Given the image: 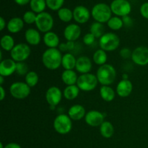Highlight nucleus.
I'll return each instance as SVG.
<instances>
[{
  "label": "nucleus",
  "mask_w": 148,
  "mask_h": 148,
  "mask_svg": "<svg viewBox=\"0 0 148 148\" xmlns=\"http://www.w3.org/2000/svg\"><path fill=\"white\" fill-rule=\"evenodd\" d=\"M123 23H124V25L127 26H130L132 24V20L131 17H129L128 15L125 16V17H122Z\"/></svg>",
  "instance_id": "nucleus-42"
},
{
  "label": "nucleus",
  "mask_w": 148,
  "mask_h": 148,
  "mask_svg": "<svg viewBox=\"0 0 148 148\" xmlns=\"http://www.w3.org/2000/svg\"><path fill=\"white\" fill-rule=\"evenodd\" d=\"M119 44V37L114 33H105L99 40L101 49H103L105 51H113L118 49Z\"/></svg>",
  "instance_id": "nucleus-4"
},
{
  "label": "nucleus",
  "mask_w": 148,
  "mask_h": 148,
  "mask_svg": "<svg viewBox=\"0 0 148 148\" xmlns=\"http://www.w3.org/2000/svg\"><path fill=\"white\" fill-rule=\"evenodd\" d=\"M100 132L104 138H110L114 133V128L113 124L109 121H104L100 126Z\"/></svg>",
  "instance_id": "nucleus-28"
},
{
  "label": "nucleus",
  "mask_w": 148,
  "mask_h": 148,
  "mask_svg": "<svg viewBox=\"0 0 148 148\" xmlns=\"http://www.w3.org/2000/svg\"><path fill=\"white\" fill-rule=\"evenodd\" d=\"M77 59L71 53H66L62 56V65L65 70H73L76 67Z\"/></svg>",
  "instance_id": "nucleus-23"
},
{
  "label": "nucleus",
  "mask_w": 148,
  "mask_h": 148,
  "mask_svg": "<svg viewBox=\"0 0 148 148\" xmlns=\"http://www.w3.org/2000/svg\"><path fill=\"white\" fill-rule=\"evenodd\" d=\"M10 92L15 99L23 100L30 95V88L25 82H16L10 85Z\"/></svg>",
  "instance_id": "nucleus-9"
},
{
  "label": "nucleus",
  "mask_w": 148,
  "mask_h": 148,
  "mask_svg": "<svg viewBox=\"0 0 148 148\" xmlns=\"http://www.w3.org/2000/svg\"><path fill=\"white\" fill-rule=\"evenodd\" d=\"M79 88H78L77 85H69V86H66L64 90V97L66 100L72 101L77 98V96L79 95Z\"/></svg>",
  "instance_id": "nucleus-26"
},
{
  "label": "nucleus",
  "mask_w": 148,
  "mask_h": 148,
  "mask_svg": "<svg viewBox=\"0 0 148 148\" xmlns=\"http://www.w3.org/2000/svg\"><path fill=\"white\" fill-rule=\"evenodd\" d=\"M0 148H4V147H3V144L2 143H0Z\"/></svg>",
  "instance_id": "nucleus-48"
},
{
  "label": "nucleus",
  "mask_w": 148,
  "mask_h": 148,
  "mask_svg": "<svg viewBox=\"0 0 148 148\" xmlns=\"http://www.w3.org/2000/svg\"><path fill=\"white\" fill-rule=\"evenodd\" d=\"M85 121L87 124L93 127L101 126L105 121L103 114L100 111L94 110L87 113L85 116Z\"/></svg>",
  "instance_id": "nucleus-14"
},
{
  "label": "nucleus",
  "mask_w": 148,
  "mask_h": 148,
  "mask_svg": "<svg viewBox=\"0 0 148 148\" xmlns=\"http://www.w3.org/2000/svg\"><path fill=\"white\" fill-rule=\"evenodd\" d=\"M14 38L10 35H5L1 39V47L6 51H11L14 47Z\"/></svg>",
  "instance_id": "nucleus-30"
},
{
  "label": "nucleus",
  "mask_w": 148,
  "mask_h": 148,
  "mask_svg": "<svg viewBox=\"0 0 148 148\" xmlns=\"http://www.w3.org/2000/svg\"><path fill=\"white\" fill-rule=\"evenodd\" d=\"M96 77L98 78V82L102 85H111L115 81L116 77V72L112 65L106 64L102 65L97 70Z\"/></svg>",
  "instance_id": "nucleus-2"
},
{
  "label": "nucleus",
  "mask_w": 148,
  "mask_h": 148,
  "mask_svg": "<svg viewBox=\"0 0 148 148\" xmlns=\"http://www.w3.org/2000/svg\"><path fill=\"white\" fill-rule=\"evenodd\" d=\"M78 77L73 70H64L62 74V80L65 85H74L77 84Z\"/></svg>",
  "instance_id": "nucleus-24"
},
{
  "label": "nucleus",
  "mask_w": 148,
  "mask_h": 148,
  "mask_svg": "<svg viewBox=\"0 0 148 148\" xmlns=\"http://www.w3.org/2000/svg\"><path fill=\"white\" fill-rule=\"evenodd\" d=\"M30 46L26 43H18L15 45L12 50L10 51V56L12 59L16 62H24L28 59L30 55Z\"/></svg>",
  "instance_id": "nucleus-7"
},
{
  "label": "nucleus",
  "mask_w": 148,
  "mask_h": 148,
  "mask_svg": "<svg viewBox=\"0 0 148 148\" xmlns=\"http://www.w3.org/2000/svg\"><path fill=\"white\" fill-rule=\"evenodd\" d=\"M28 66L24 62H17L16 65V73L20 76H26L28 73Z\"/></svg>",
  "instance_id": "nucleus-36"
},
{
  "label": "nucleus",
  "mask_w": 148,
  "mask_h": 148,
  "mask_svg": "<svg viewBox=\"0 0 148 148\" xmlns=\"http://www.w3.org/2000/svg\"><path fill=\"white\" fill-rule=\"evenodd\" d=\"M95 38H95L92 33H87V34H85V36H84L83 42L85 45H87V46H90V45L92 44V43L95 42Z\"/></svg>",
  "instance_id": "nucleus-38"
},
{
  "label": "nucleus",
  "mask_w": 148,
  "mask_h": 148,
  "mask_svg": "<svg viewBox=\"0 0 148 148\" xmlns=\"http://www.w3.org/2000/svg\"><path fill=\"white\" fill-rule=\"evenodd\" d=\"M98 78L96 75L90 73L82 74L78 77L77 85L79 90L85 92L93 90L98 85Z\"/></svg>",
  "instance_id": "nucleus-5"
},
{
  "label": "nucleus",
  "mask_w": 148,
  "mask_h": 148,
  "mask_svg": "<svg viewBox=\"0 0 148 148\" xmlns=\"http://www.w3.org/2000/svg\"><path fill=\"white\" fill-rule=\"evenodd\" d=\"M82 30L77 24H69L64 30V36L67 41L74 42L80 36Z\"/></svg>",
  "instance_id": "nucleus-15"
},
{
  "label": "nucleus",
  "mask_w": 148,
  "mask_h": 148,
  "mask_svg": "<svg viewBox=\"0 0 148 148\" xmlns=\"http://www.w3.org/2000/svg\"><path fill=\"white\" fill-rule=\"evenodd\" d=\"M60 51H67L74 49V42L68 41L66 43H62L59 46Z\"/></svg>",
  "instance_id": "nucleus-39"
},
{
  "label": "nucleus",
  "mask_w": 148,
  "mask_h": 148,
  "mask_svg": "<svg viewBox=\"0 0 148 148\" xmlns=\"http://www.w3.org/2000/svg\"><path fill=\"white\" fill-rule=\"evenodd\" d=\"M0 92H1V97H0V100H1V101H3V100L4 99V98H5L6 92L1 85L0 86Z\"/></svg>",
  "instance_id": "nucleus-46"
},
{
  "label": "nucleus",
  "mask_w": 148,
  "mask_h": 148,
  "mask_svg": "<svg viewBox=\"0 0 148 148\" xmlns=\"http://www.w3.org/2000/svg\"><path fill=\"white\" fill-rule=\"evenodd\" d=\"M140 14L144 18L148 20V2H145L140 7Z\"/></svg>",
  "instance_id": "nucleus-40"
},
{
  "label": "nucleus",
  "mask_w": 148,
  "mask_h": 148,
  "mask_svg": "<svg viewBox=\"0 0 148 148\" xmlns=\"http://www.w3.org/2000/svg\"><path fill=\"white\" fill-rule=\"evenodd\" d=\"M58 17L62 22L69 23L73 18V11L66 7L61 8L58 11Z\"/></svg>",
  "instance_id": "nucleus-32"
},
{
  "label": "nucleus",
  "mask_w": 148,
  "mask_h": 148,
  "mask_svg": "<svg viewBox=\"0 0 148 148\" xmlns=\"http://www.w3.org/2000/svg\"><path fill=\"white\" fill-rule=\"evenodd\" d=\"M30 6L32 11L37 14H40L43 12L47 5L46 0H30Z\"/></svg>",
  "instance_id": "nucleus-29"
},
{
  "label": "nucleus",
  "mask_w": 148,
  "mask_h": 148,
  "mask_svg": "<svg viewBox=\"0 0 148 148\" xmlns=\"http://www.w3.org/2000/svg\"><path fill=\"white\" fill-rule=\"evenodd\" d=\"M132 52H131L130 49H127V48L121 49L120 51V55L124 59H129V58L132 57Z\"/></svg>",
  "instance_id": "nucleus-41"
},
{
  "label": "nucleus",
  "mask_w": 148,
  "mask_h": 148,
  "mask_svg": "<svg viewBox=\"0 0 148 148\" xmlns=\"http://www.w3.org/2000/svg\"><path fill=\"white\" fill-rule=\"evenodd\" d=\"M4 77L1 76V75H0V85H2L3 82H4Z\"/></svg>",
  "instance_id": "nucleus-47"
},
{
  "label": "nucleus",
  "mask_w": 148,
  "mask_h": 148,
  "mask_svg": "<svg viewBox=\"0 0 148 148\" xmlns=\"http://www.w3.org/2000/svg\"><path fill=\"white\" fill-rule=\"evenodd\" d=\"M111 10L112 13L117 17H125L129 15L132 10V6L127 0H114L111 2Z\"/></svg>",
  "instance_id": "nucleus-10"
},
{
  "label": "nucleus",
  "mask_w": 148,
  "mask_h": 148,
  "mask_svg": "<svg viewBox=\"0 0 148 148\" xmlns=\"http://www.w3.org/2000/svg\"><path fill=\"white\" fill-rule=\"evenodd\" d=\"M53 128L59 134H68L70 132L72 128V119L66 114H59L53 121Z\"/></svg>",
  "instance_id": "nucleus-6"
},
{
  "label": "nucleus",
  "mask_w": 148,
  "mask_h": 148,
  "mask_svg": "<svg viewBox=\"0 0 148 148\" xmlns=\"http://www.w3.org/2000/svg\"><path fill=\"white\" fill-rule=\"evenodd\" d=\"M17 62L12 59H6L0 63V75L3 77L11 76L16 72Z\"/></svg>",
  "instance_id": "nucleus-16"
},
{
  "label": "nucleus",
  "mask_w": 148,
  "mask_h": 148,
  "mask_svg": "<svg viewBox=\"0 0 148 148\" xmlns=\"http://www.w3.org/2000/svg\"><path fill=\"white\" fill-rule=\"evenodd\" d=\"M43 42L49 49H56L59 46V38L54 32H48L43 36Z\"/></svg>",
  "instance_id": "nucleus-22"
},
{
  "label": "nucleus",
  "mask_w": 148,
  "mask_h": 148,
  "mask_svg": "<svg viewBox=\"0 0 148 148\" xmlns=\"http://www.w3.org/2000/svg\"><path fill=\"white\" fill-rule=\"evenodd\" d=\"M133 85L130 80L124 79L120 81L116 87V93L121 98H126L132 93Z\"/></svg>",
  "instance_id": "nucleus-17"
},
{
  "label": "nucleus",
  "mask_w": 148,
  "mask_h": 148,
  "mask_svg": "<svg viewBox=\"0 0 148 148\" xmlns=\"http://www.w3.org/2000/svg\"><path fill=\"white\" fill-rule=\"evenodd\" d=\"M6 26V22L2 17H0V30H3Z\"/></svg>",
  "instance_id": "nucleus-45"
},
{
  "label": "nucleus",
  "mask_w": 148,
  "mask_h": 148,
  "mask_svg": "<svg viewBox=\"0 0 148 148\" xmlns=\"http://www.w3.org/2000/svg\"><path fill=\"white\" fill-rule=\"evenodd\" d=\"M112 11L111 7L104 3H98L92 9L91 14L95 22L101 23H107L111 18Z\"/></svg>",
  "instance_id": "nucleus-3"
},
{
  "label": "nucleus",
  "mask_w": 148,
  "mask_h": 148,
  "mask_svg": "<svg viewBox=\"0 0 148 148\" xmlns=\"http://www.w3.org/2000/svg\"><path fill=\"white\" fill-rule=\"evenodd\" d=\"M46 1L47 7L53 11H59L64 3V0H46Z\"/></svg>",
  "instance_id": "nucleus-35"
},
{
  "label": "nucleus",
  "mask_w": 148,
  "mask_h": 148,
  "mask_svg": "<svg viewBox=\"0 0 148 148\" xmlns=\"http://www.w3.org/2000/svg\"><path fill=\"white\" fill-rule=\"evenodd\" d=\"M107 25L110 29L114 30H119L123 27L124 23H123L122 19L119 17H112L108 22H107Z\"/></svg>",
  "instance_id": "nucleus-33"
},
{
  "label": "nucleus",
  "mask_w": 148,
  "mask_h": 148,
  "mask_svg": "<svg viewBox=\"0 0 148 148\" xmlns=\"http://www.w3.org/2000/svg\"><path fill=\"white\" fill-rule=\"evenodd\" d=\"M76 70L78 72L82 74L89 73L92 69V62L88 56H82L77 59Z\"/></svg>",
  "instance_id": "nucleus-18"
},
{
  "label": "nucleus",
  "mask_w": 148,
  "mask_h": 148,
  "mask_svg": "<svg viewBox=\"0 0 148 148\" xmlns=\"http://www.w3.org/2000/svg\"><path fill=\"white\" fill-rule=\"evenodd\" d=\"M24 27V21L20 17H13L10 19L7 24V28L11 33H19Z\"/></svg>",
  "instance_id": "nucleus-21"
},
{
  "label": "nucleus",
  "mask_w": 148,
  "mask_h": 148,
  "mask_svg": "<svg viewBox=\"0 0 148 148\" xmlns=\"http://www.w3.org/2000/svg\"><path fill=\"white\" fill-rule=\"evenodd\" d=\"M100 95L103 101L111 102L115 98V91L110 86L103 85L100 88Z\"/></svg>",
  "instance_id": "nucleus-25"
},
{
  "label": "nucleus",
  "mask_w": 148,
  "mask_h": 148,
  "mask_svg": "<svg viewBox=\"0 0 148 148\" xmlns=\"http://www.w3.org/2000/svg\"><path fill=\"white\" fill-rule=\"evenodd\" d=\"M4 148H21L20 145H18L17 143H11L7 144V145L4 147Z\"/></svg>",
  "instance_id": "nucleus-44"
},
{
  "label": "nucleus",
  "mask_w": 148,
  "mask_h": 148,
  "mask_svg": "<svg viewBox=\"0 0 148 148\" xmlns=\"http://www.w3.org/2000/svg\"><path fill=\"white\" fill-rule=\"evenodd\" d=\"M62 92L59 88L52 86L47 90L46 92V100L51 106H56L61 102Z\"/></svg>",
  "instance_id": "nucleus-12"
},
{
  "label": "nucleus",
  "mask_w": 148,
  "mask_h": 148,
  "mask_svg": "<svg viewBox=\"0 0 148 148\" xmlns=\"http://www.w3.org/2000/svg\"><path fill=\"white\" fill-rule=\"evenodd\" d=\"M86 115V111L82 106L77 104L70 107L68 111V116L74 121H79Z\"/></svg>",
  "instance_id": "nucleus-20"
},
{
  "label": "nucleus",
  "mask_w": 148,
  "mask_h": 148,
  "mask_svg": "<svg viewBox=\"0 0 148 148\" xmlns=\"http://www.w3.org/2000/svg\"><path fill=\"white\" fill-rule=\"evenodd\" d=\"M94 63L96 64L97 65H102L106 64L107 62V54L106 52L103 49H98L94 53L93 56H92Z\"/></svg>",
  "instance_id": "nucleus-31"
},
{
  "label": "nucleus",
  "mask_w": 148,
  "mask_h": 148,
  "mask_svg": "<svg viewBox=\"0 0 148 148\" xmlns=\"http://www.w3.org/2000/svg\"><path fill=\"white\" fill-rule=\"evenodd\" d=\"M38 79L39 77L38 74L33 71H31V72H29L25 76V83L30 88H33L38 84Z\"/></svg>",
  "instance_id": "nucleus-34"
},
{
  "label": "nucleus",
  "mask_w": 148,
  "mask_h": 148,
  "mask_svg": "<svg viewBox=\"0 0 148 148\" xmlns=\"http://www.w3.org/2000/svg\"><path fill=\"white\" fill-rule=\"evenodd\" d=\"M25 38L29 45L37 46L40 43L41 36L40 33L34 28H29L25 33Z\"/></svg>",
  "instance_id": "nucleus-19"
},
{
  "label": "nucleus",
  "mask_w": 148,
  "mask_h": 148,
  "mask_svg": "<svg viewBox=\"0 0 148 148\" xmlns=\"http://www.w3.org/2000/svg\"><path fill=\"white\" fill-rule=\"evenodd\" d=\"M105 27L103 23L95 22L90 27V33H92L96 38H101L105 33Z\"/></svg>",
  "instance_id": "nucleus-27"
},
{
  "label": "nucleus",
  "mask_w": 148,
  "mask_h": 148,
  "mask_svg": "<svg viewBox=\"0 0 148 148\" xmlns=\"http://www.w3.org/2000/svg\"><path fill=\"white\" fill-rule=\"evenodd\" d=\"M62 56L59 49H48L42 55V62L48 69L56 70L62 65Z\"/></svg>",
  "instance_id": "nucleus-1"
},
{
  "label": "nucleus",
  "mask_w": 148,
  "mask_h": 148,
  "mask_svg": "<svg viewBox=\"0 0 148 148\" xmlns=\"http://www.w3.org/2000/svg\"><path fill=\"white\" fill-rule=\"evenodd\" d=\"M36 17H37V14H36L34 12L27 11L23 14V20L24 23H27V24H33V23H36Z\"/></svg>",
  "instance_id": "nucleus-37"
},
{
  "label": "nucleus",
  "mask_w": 148,
  "mask_h": 148,
  "mask_svg": "<svg viewBox=\"0 0 148 148\" xmlns=\"http://www.w3.org/2000/svg\"><path fill=\"white\" fill-rule=\"evenodd\" d=\"M36 25L39 31L42 33L50 32L53 26V18L49 13L43 12L37 14Z\"/></svg>",
  "instance_id": "nucleus-8"
},
{
  "label": "nucleus",
  "mask_w": 148,
  "mask_h": 148,
  "mask_svg": "<svg viewBox=\"0 0 148 148\" xmlns=\"http://www.w3.org/2000/svg\"><path fill=\"white\" fill-rule=\"evenodd\" d=\"M134 64L139 66H146L148 64V48L139 46L132 51L131 57Z\"/></svg>",
  "instance_id": "nucleus-11"
},
{
  "label": "nucleus",
  "mask_w": 148,
  "mask_h": 148,
  "mask_svg": "<svg viewBox=\"0 0 148 148\" xmlns=\"http://www.w3.org/2000/svg\"><path fill=\"white\" fill-rule=\"evenodd\" d=\"M90 12L87 7L84 6H77L73 10V19L79 24H85L89 20Z\"/></svg>",
  "instance_id": "nucleus-13"
},
{
  "label": "nucleus",
  "mask_w": 148,
  "mask_h": 148,
  "mask_svg": "<svg viewBox=\"0 0 148 148\" xmlns=\"http://www.w3.org/2000/svg\"><path fill=\"white\" fill-rule=\"evenodd\" d=\"M16 4L20 6H24L30 2V0H14Z\"/></svg>",
  "instance_id": "nucleus-43"
}]
</instances>
